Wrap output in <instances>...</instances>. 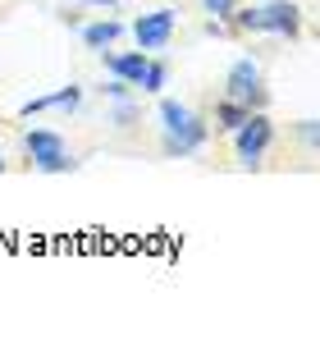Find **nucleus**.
Wrapping results in <instances>:
<instances>
[{
  "instance_id": "nucleus-1",
  "label": "nucleus",
  "mask_w": 320,
  "mask_h": 357,
  "mask_svg": "<svg viewBox=\"0 0 320 357\" xmlns=\"http://www.w3.org/2000/svg\"><path fill=\"white\" fill-rule=\"evenodd\" d=\"M160 151L165 156H174V160H183V156H197V151L206 147V137H211V124L197 110H188L183 101H169V96H160Z\"/></svg>"
},
{
  "instance_id": "nucleus-2",
  "label": "nucleus",
  "mask_w": 320,
  "mask_h": 357,
  "mask_svg": "<svg viewBox=\"0 0 320 357\" xmlns=\"http://www.w3.org/2000/svg\"><path fill=\"white\" fill-rule=\"evenodd\" d=\"M234 28L243 32H275V37H298L302 32V10L293 0H266V5H238L234 10Z\"/></svg>"
},
{
  "instance_id": "nucleus-3",
  "label": "nucleus",
  "mask_w": 320,
  "mask_h": 357,
  "mask_svg": "<svg viewBox=\"0 0 320 357\" xmlns=\"http://www.w3.org/2000/svg\"><path fill=\"white\" fill-rule=\"evenodd\" d=\"M23 151H28L32 169H42V174H73L78 169L73 151L64 147V137L55 128H28L23 133Z\"/></svg>"
},
{
  "instance_id": "nucleus-4",
  "label": "nucleus",
  "mask_w": 320,
  "mask_h": 357,
  "mask_svg": "<svg viewBox=\"0 0 320 357\" xmlns=\"http://www.w3.org/2000/svg\"><path fill=\"white\" fill-rule=\"evenodd\" d=\"M270 142H275V119H270L266 110H252V115L234 128V156H238V165H243V169H261Z\"/></svg>"
},
{
  "instance_id": "nucleus-5",
  "label": "nucleus",
  "mask_w": 320,
  "mask_h": 357,
  "mask_svg": "<svg viewBox=\"0 0 320 357\" xmlns=\"http://www.w3.org/2000/svg\"><path fill=\"white\" fill-rule=\"evenodd\" d=\"M224 96L229 101H243L247 110H266V87H261V64L257 60H234L229 64V74H224Z\"/></svg>"
},
{
  "instance_id": "nucleus-6",
  "label": "nucleus",
  "mask_w": 320,
  "mask_h": 357,
  "mask_svg": "<svg viewBox=\"0 0 320 357\" xmlns=\"http://www.w3.org/2000/svg\"><path fill=\"white\" fill-rule=\"evenodd\" d=\"M174 28H178V14L174 10H151V14H142V19L133 23L137 51H165L169 37H174Z\"/></svg>"
},
{
  "instance_id": "nucleus-7",
  "label": "nucleus",
  "mask_w": 320,
  "mask_h": 357,
  "mask_svg": "<svg viewBox=\"0 0 320 357\" xmlns=\"http://www.w3.org/2000/svg\"><path fill=\"white\" fill-rule=\"evenodd\" d=\"M78 105H83V87L69 83V87H60V92H51V96H32V101H23L19 115L32 119V115H42V110H69V115H73Z\"/></svg>"
},
{
  "instance_id": "nucleus-8",
  "label": "nucleus",
  "mask_w": 320,
  "mask_h": 357,
  "mask_svg": "<svg viewBox=\"0 0 320 357\" xmlns=\"http://www.w3.org/2000/svg\"><path fill=\"white\" fill-rule=\"evenodd\" d=\"M101 60H105V74L110 78H124L128 87H137V78H142V69H146V60H151V55L146 51H110V46H105L101 51Z\"/></svg>"
},
{
  "instance_id": "nucleus-9",
  "label": "nucleus",
  "mask_w": 320,
  "mask_h": 357,
  "mask_svg": "<svg viewBox=\"0 0 320 357\" xmlns=\"http://www.w3.org/2000/svg\"><path fill=\"white\" fill-rule=\"evenodd\" d=\"M119 32H124V23H114V19H96L83 28V46L87 51H105V46L119 42Z\"/></svg>"
},
{
  "instance_id": "nucleus-10",
  "label": "nucleus",
  "mask_w": 320,
  "mask_h": 357,
  "mask_svg": "<svg viewBox=\"0 0 320 357\" xmlns=\"http://www.w3.org/2000/svg\"><path fill=\"white\" fill-rule=\"evenodd\" d=\"M247 115H252V110L243 101H229V96H220V101H215V128H224V133H234Z\"/></svg>"
},
{
  "instance_id": "nucleus-11",
  "label": "nucleus",
  "mask_w": 320,
  "mask_h": 357,
  "mask_svg": "<svg viewBox=\"0 0 320 357\" xmlns=\"http://www.w3.org/2000/svg\"><path fill=\"white\" fill-rule=\"evenodd\" d=\"M165 83H169V64H165V60H146L137 87H142L146 96H160V92H165Z\"/></svg>"
},
{
  "instance_id": "nucleus-12",
  "label": "nucleus",
  "mask_w": 320,
  "mask_h": 357,
  "mask_svg": "<svg viewBox=\"0 0 320 357\" xmlns=\"http://www.w3.org/2000/svg\"><path fill=\"white\" fill-rule=\"evenodd\" d=\"M206 5V14L211 19H220V23H229L234 19V10H238V0H201Z\"/></svg>"
},
{
  "instance_id": "nucleus-13",
  "label": "nucleus",
  "mask_w": 320,
  "mask_h": 357,
  "mask_svg": "<svg viewBox=\"0 0 320 357\" xmlns=\"http://www.w3.org/2000/svg\"><path fill=\"white\" fill-rule=\"evenodd\" d=\"M110 124L114 128H133L137 124V105L133 101H119V105H114V119H110Z\"/></svg>"
},
{
  "instance_id": "nucleus-14",
  "label": "nucleus",
  "mask_w": 320,
  "mask_h": 357,
  "mask_svg": "<svg viewBox=\"0 0 320 357\" xmlns=\"http://www.w3.org/2000/svg\"><path fill=\"white\" fill-rule=\"evenodd\" d=\"M128 92H133V87H128L124 78H110V83H105V96H110V101H128Z\"/></svg>"
},
{
  "instance_id": "nucleus-15",
  "label": "nucleus",
  "mask_w": 320,
  "mask_h": 357,
  "mask_svg": "<svg viewBox=\"0 0 320 357\" xmlns=\"http://www.w3.org/2000/svg\"><path fill=\"white\" fill-rule=\"evenodd\" d=\"M302 137H307L311 147H316V119H302Z\"/></svg>"
},
{
  "instance_id": "nucleus-16",
  "label": "nucleus",
  "mask_w": 320,
  "mask_h": 357,
  "mask_svg": "<svg viewBox=\"0 0 320 357\" xmlns=\"http://www.w3.org/2000/svg\"><path fill=\"white\" fill-rule=\"evenodd\" d=\"M78 5H96V10H114V5H124V0H78Z\"/></svg>"
},
{
  "instance_id": "nucleus-17",
  "label": "nucleus",
  "mask_w": 320,
  "mask_h": 357,
  "mask_svg": "<svg viewBox=\"0 0 320 357\" xmlns=\"http://www.w3.org/2000/svg\"><path fill=\"white\" fill-rule=\"evenodd\" d=\"M5 169H10V160H5V156H0V174H5Z\"/></svg>"
}]
</instances>
